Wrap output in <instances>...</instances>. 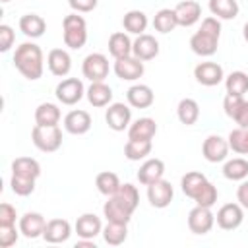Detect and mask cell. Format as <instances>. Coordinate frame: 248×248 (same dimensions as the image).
<instances>
[{"label": "cell", "instance_id": "39", "mask_svg": "<svg viewBox=\"0 0 248 248\" xmlns=\"http://www.w3.org/2000/svg\"><path fill=\"white\" fill-rule=\"evenodd\" d=\"M223 176L229 180H244L248 176V161L242 157L229 159L223 165Z\"/></svg>", "mask_w": 248, "mask_h": 248}, {"label": "cell", "instance_id": "8", "mask_svg": "<svg viewBox=\"0 0 248 248\" xmlns=\"http://www.w3.org/2000/svg\"><path fill=\"white\" fill-rule=\"evenodd\" d=\"M215 225V215L211 213V207L196 205L188 213V229L194 234H207Z\"/></svg>", "mask_w": 248, "mask_h": 248}, {"label": "cell", "instance_id": "30", "mask_svg": "<svg viewBox=\"0 0 248 248\" xmlns=\"http://www.w3.org/2000/svg\"><path fill=\"white\" fill-rule=\"evenodd\" d=\"M147 16L141 12V10H130L124 14L122 17V25L128 33L132 35H141L145 29H147Z\"/></svg>", "mask_w": 248, "mask_h": 248}, {"label": "cell", "instance_id": "34", "mask_svg": "<svg viewBox=\"0 0 248 248\" xmlns=\"http://www.w3.org/2000/svg\"><path fill=\"white\" fill-rule=\"evenodd\" d=\"M120 178H118V174L116 172H112V170H103V172H99L97 174V178H95V186H97V190L103 194V196H112V194H116L118 192V188H120Z\"/></svg>", "mask_w": 248, "mask_h": 248}, {"label": "cell", "instance_id": "25", "mask_svg": "<svg viewBox=\"0 0 248 248\" xmlns=\"http://www.w3.org/2000/svg\"><path fill=\"white\" fill-rule=\"evenodd\" d=\"M132 46H134V41L128 37V33L124 31H114L110 37H108V52L110 56L116 60V58H124V56H130L132 54Z\"/></svg>", "mask_w": 248, "mask_h": 248}, {"label": "cell", "instance_id": "15", "mask_svg": "<svg viewBox=\"0 0 248 248\" xmlns=\"http://www.w3.org/2000/svg\"><path fill=\"white\" fill-rule=\"evenodd\" d=\"M70 234H72L70 221H66V219H50V221H46L43 238L48 244H62V242H66L70 238Z\"/></svg>", "mask_w": 248, "mask_h": 248}, {"label": "cell", "instance_id": "23", "mask_svg": "<svg viewBox=\"0 0 248 248\" xmlns=\"http://www.w3.org/2000/svg\"><path fill=\"white\" fill-rule=\"evenodd\" d=\"M76 232L79 238H89L93 240L97 234L103 232V225H101V219L95 215V213H83L78 217L76 221Z\"/></svg>", "mask_w": 248, "mask_h": 248}, {"label": "cell", "instance_id": "27", "mask_svg": "<svg viewBox=\"0 0 248 248\" xmlns=\"http://www.w3.org/2000/svg\"><path fill=\"white\" fill-rule=\"evenodd\" d=\"M155 134H157V124L149 116L138 118L128 128V140H151Z\"/></svg>", "mask_w": 248, "mask_h": 248}, {"label": "cell", "instance_id": "36", "mask_svg": "<svg viewBox=\"0 0 248 248\" xmlns=\"http://www.w3.org/2000/svg\"><path fill=\"white\" fill-rule=\"evenodd\" d=\"M209 12L217 19H234L238 16L236 0H209Z\"/></svg>", "mask_w": 248, "mask_h": 248}, {"label": "cell", "instance_id": "18", "mask_svg": "<svg viewBox=\"0 0 248 248\" xmlns=\"http://www.w3.org/2000/svg\"><path fill=\"white\" fill-rule=\"evenodd\" d=\"M45 227H46V219L37 211H27L25 215L19 217V231L25 238L43 236Z\"/></svg>", "mask_w": 248, "mask_h": 248}, {"label": "cell", "instance_id": "19", "mask_svg": "<svg viewBox=\"0 0 248 248\" xmlns=\"http://www.w3.org/2000/svg\"><path fill=\"white\" fill-rule=\"evenodd\" d=\"M174 14H176V19H178V25L192 27L202 17V6L196 0H182L174 6Z\"/></svg>", "mask_w": 248, "mask_h": 248}, {"label": "cell", "instance_id": "46", "mask_svg": "<svg viewBox=\"0 0 248 248\" xmlns=\"http://www.w3.org/2000/svg\"><path fill=\"white\" fill-rule=\"evenodd\" d=\"M16 219H17V213H16V207L12 203H2L0 205V225L6 227V225H16Z\"/></svg>", "mask_w": 248, "mask_h": 248}, {"label": "cell", "instance_id": "42", "mask_svg": "<svg viewBox=\"0 0 248 248\" xmlns=\"http://www.w3.org/2000/svg\"><path fill=\"white\" fill-rule=\"evenodd\" d=\"M10 186H12V192L14 194H17V196H29L35 190V178L21 176V174H12Z\"/></svg>", "mask_w": 248, "mask_h": 248}, {"label": "cell", "instance_id": "14", "mask_svg": "<svg viewBox=\"0 0 248 248\" xmlns=\"http://www.w3.org/2000/svg\"><path fill=\"white\" fill-rule=\"evenodd\" d=\"M89 128H91V116L87 110L76 108L64 116V130L72 136H83L89 132Z\"/></svg>", "mask_w": 248, "mask_h": 248}, {"label": "cell", "instance_id": "45", "mask_svg": "<svg viewBox=\"0 0 248 248\" xmlns=\"http://www.w3.org/2000/svg\"><path fill=\"white\" fill-rule=\"evenodd\" d=\"M200 31L203 33H209L213 37H221V21L215 17V16H209V17H203L202 19V25H200Z\"/></svg>", "mask_w": 248, "mask_h": 248}, {"label": "cell", "instance_id": "16", "mask_svg": "<svg viewBox=\"0 0 248 248\" xmlns=\"http://www.w3.org/2000/svg\"><path fill=\"white\" fill-rule=\"evenodd\" d=\"M132 54H134L136 58H140L141 62H145V60H153V58L159 54V41H157L153 35L141 33V35H138L136 41H134Z\"/></svg>", "mask_w": 248, "mask_h": 248}, {"label": "cell", "instance_id": "29", "mask_svg": "<svg viewBox=\"0 0 248 248\" xmlns=\"http://www.w3.org/2000/svg\"><path fill=\"white\" fill-rule=\"evenodd\" d=\"M12 174H21L37 180L41 176V165L33 157H17L12 161Z\"/></svg>", "mask_w": 248, "mask_h": 248}, {"label": "cell", "instance_id": "35", "mask_svg": "<svg viewBox=\"0 0 248 248\" xmlns=\"http://www.w3.org/2000/svg\"><path fill=\"white\" fill-rule=\"evenodd\" d=\"M207 182V178H205V174L203 172H198V170H190V172H186L184 176H182V180H180V188H182V192H184V196H188V198H196V194L202 190V186Z\"/></svg>", "mask_w": 248, "mask_h": 248}, {"label": "cell", "instance_id": "44", "mask_svg": "<svg viewBox=\"0 0 248 248\" xmlns=\"http://www.w3.org/2000/svg\"><path fill=\"white\" fill-rule=\"evenodd\" d=\"M14 41H16L14 29H12L10 25L2 23V25H0V50H2V52H8V50L12 48V45H14Z\"/></svg>", "mask_w": 248, "mask_h": 248}, {"label": "cell", "instance_id": "7", "mask_svg": "<svg viewBox=\"0 0 248 248\" xmlns=\"http://www.w3.org/2000/svg\"><path fill=\"white\" fill-rule=\"evenodd\" d=\"M116 78H120L122 81H136L143 76L145 68H143V62L140 58H136L134 54L130 56H124V58H116L114 60V66H112Z\"/></svg>", "mask_w": 248, "mask_h": 248}, {"label": "cell", "instance_id": "22", "mask_svg": "<svg viewBox=\"0 0 248 248\" xmlns=\"http://www.w3.org/2000/svg\"><path fill=\"white\" fill-rule=\"evenodd\" d=\"M126 99H128V105L134 108H147L153 105L155 95H153V89L149 85L136 83L126 91Z\"/></svg>", "mask_w": 248, "mask_h": 248}, {"label": "cell", "instance_id": "41", "mask_svg": "<svg viewBox=\"0 0 248 248\" xmlns=\"http://www.w3.org/2000/svg\"><path fill=\"white\" fill-rule=\"evenodd\" d=\"M217 198H219V192H217V188H215V184H211L209 180L202 186V190L196 194V198H194V202H196V205H203V207H213L215 205V202H217Z\"/></svg>", "mask_w": 248, "mask_h": 248}, {"label": "cell", "instance_id": "12", "mask_svg": "<svg viewBox=\"0 0 248 248\" xmlns=\"http://www.w3.org/2000/svg\"><path fill=\"white\" fill-rule=\"evenodd\" d=\"M172 198H174V190H172L170 182H167L163 178L147 186V200L157 209H165L167 205H170Z\"/></svg>", "mask_w": 248, "mask_h": 248}, {"label": "cell", "instance_id": "5", "mask_svg": "<svg viewBox=\"0 0 248 248\" xmlns=\"http://www.w3.org/2000/svg\"><path fill=\"white\" fill-rule=\"evenodd\" d=\"M108 58L101 52H91L81 62V74L89 81H105L108 76Z\"/></svg>", "mask_w": 248, "mask_h": 248}, {"label": "cell", "instance_id": "17", "mask_svg": "<svg viewBox=\"0 0 248 248\" xmlns=\"http://www.w3.org/2000/svg\"><path fill=\"white\" fill-rule=\"evenodd\" d=\"M46 66H48V70H50L52 76L64 78L72 70V56L64 48H52L46 54Z\"/></svg>", "mask_w": 248, "mask_h": 248}, {"label": "cell", "instance_id": "13", "mask_svg": "<svg viewBox=\"0 0 248 248\" xmlns=\"http://www.w3.org/2000/svg\"><path fill=\"white\" fill-rule=\"evenodd\" d=\"M194 78L198 83H202L205 87H213L223 81L225 72L217 62H200L194 68Z\"/></svg>", "mask_w": 248, "mask_h": 248}, {"label": "cell", "instance_id": "43", "mask_svg": "<svg viewBox=\"0 0 248 248\" xmlns=\"http://www.w3.org/2000/svg\"><path fill=\"white\" fill-rule=\"evenodd\" d=\"M21 231L16 229V225H6L2 227L0 225V248H10L17 242V236H19Z\"/></svg>", "mask_w": 248, "mask_h": 248}, {"label": "cell", "instance_id": "31", "mask_svg": "<svg viewBox=\"0 0 248 248\" xmlns=\"http://www.w3.org/2000/svg\"><path fill=\"white\" fill-rule=\"evenodd\" d=\"M176 116H178V120H180L182 124L192 126V124H196L198 118H200V105H198L194 99L186 97V99H182V101L178 103V107H176Z\"/></svg>", "mask_w": 248, "mask_h": 248}, {"label": "cell", "instance_id": "37", "mask_svg": "<svg viewBox=\"0 0 248 248\" xmlns=\"http://www.w3.org/2000/svg\"><path fill=\"white\" fill-rule=\"evenodd\" d=\"M225 89L229 95H240L244 97V93H248V74L236 70V72H231L227 78H225Z\"/></svg>", "mask_w": 248, "mask_h": 248}, {"label": "cell", "instance_id": "6", "mask_svg": "<svg viewBox=\"0 0 248 248\" xmlns=\"http://www.w3.org/2000/svg\"><path fill=\"white\" fill-rule=\"evenodd\" d=\"M54 93H56V99L62 105L72 107V105H76V103H79L83 99L85 87H83V81L81 79H78V78H66V79H62L56 85Z\"/></svg>", "mask_w": 248, "mask_h": 248}, {"label": "cell", "instance_id": "4", "mask_svg": "<svg viewBox=\"0 0 248 248\" xmlns=\"http://www.w3.org/2000/svg\"><path fill=\"white\" fill-rule=\"evenodd\" d=\"M134 211L136 207L130 202H126L120 194L108 196V200L103 205V215L107 217V221H116V223H130Z\"/></svg>", "mask_w": 248, "mask_h": 248}, {"label": "cell", "instance_id": "32", "mask_svg": "<svg viewBox=\"0 0 248 248\" xmlns=\"http://www.w3.org/2000/svg\"><path fill=\"white\" fill-rule=\"evenodd\" d=\"M60 108L54 103H41L35 108V122L41 126H54L60 122Z\"/></svg>", "mask_w": 248, "mask_h": 248}, {"label": "cell", "instance_id": "24", "mask_svg": "<svg viewBox=\"0 0 248 248\" xmlns=\"http://www.w3.org/2000/svg\"><path fill=\"white\" fill-rule=\"evenodd\" d=\"M85 97H87V101L93 107L101 108V107L110 105V101H112V89L105 81H91V85L85 91Z\"/></svg>", "mask_w": 248, "mask_h": 248}, {"label": "cell", "instance_id": "50", "mask_svg": "<svg viewBox=\"0 0 248 248\" xmlns=\"http://www.w3.org/2000/svg\"><path fill=\"white\" fill-rule=\"evenodd\" d=\"M242 37H244V41L248 43V21H246L244 27H242Z\"/></svg>", "mask_w": 248, "mask_h": 248}, {"label": "cell", "instance_id": "49", "mask_svg": "<svg viewBox=\"0 0 248 248\" xmlns=\"http://www.w3.org/2000/svg\"><path fill=\"white\" fill-rule=\"evenodd\" d=\"M236 200L244 209H248V180H242L236 188Z\"/></svg>", "mask_w": 248, "mask_h": 248}, {"label": "cell", "instance_id": "9", "mask_svg": "<svg viewBox=\"0 0 248 248\" xmlns=\"http://www.w3.org/2000/svg\"><path fill=\"white\" fill-rule=\"evenodd\" d=\"M105 120L108 124L110 130L114 132H124L130 128L132 122V108L124 103H112L108 105L107 112H105Z\"/></svg>", "mask_w": 248, "mask_h": 248}, {"label": "cell", "instance_id": "21", "mask_svg": "<svg viewBox=\"0 0 248 248\" xmlns=\"http://www.w3.org/2000/svg\"><path fill=\"white\" fill-rule=\"evenodd\" d=\"M163 174H165V163H163L161 159L153 157V159H145V161L140 165L138 180H140V184L149 186V184H153V182L161 180V178H163Z\"/></svg>", "mask_w": 248, "mask_h": 248}, {"label": "cell", "instance_id": "2", "mask_svg": "<svg viewBox=\"0 0 248 248\" xmlns=\"http://www.w3.org/2000/svg\"><path fill=\"white\" fill-rule=\"evenodd\" d=\"M62 37H64V45L72 50H79L85 46L87 43V23L81 16L68 14L62 19Z\"/></svg>", "mask_w": 248, "mask_h": 248}, {"label": "cell", "instance_id": "38", "mask_svg": "<svg viewBox=\"0 0 248 248\" xmlns=\"http://www.w3.org/2000/svg\"><path fill=\"white\" fill-rule=\"evenodd\" d=\"M153 27L155 31L159 33H170L174 27H178V19H176V14H174V8H163L155 14L153 17Z\"/></svg>", "mask_w": 248, "mask_h": 248}, {"label": "cell", "instance_id": "10", "mask_svg": "<svg viewBox=\"0 0 248 248\" xmlns=\"http://www.w3.org/2000/svg\"><path fill=\"white\" fill-rule=\"evenodd\" d=\"M215 221L223 231H234L244 221V207L240 203H225L219 207Z\"/></svg>", "mask_w": 248, "mask_h": 248}, {"label": "cell", "instance_id": "26", "mask_svg": "<svg viewBox=\"0 0 248 248\" xmlns=\"http://www.w3.org/2000/svg\"><path fill=\"white\" fill-rule=\"evenodd\" d=\"M19 31L29 39H39L46 31V21L37 14H25L19 17Z\"/></svg>", "mask_w": 248, "mask_h": 248}, {"label": "cell", "instance_id": "47", "mask_svg": "<svg viewBox=\"0 0 248 248\" xmlns=\"http://www.w3.org/2000/svg\"><path fill=\"white\" fill-rule=\"evenodd\" d=\"M231 118L238 124V128H248V101L246 99H242V103L238 105V108L234 110Z\"/></svg>", "mask_w": 248, "mask_h": 248}, {"label": "cell", "instance_id": "3", "mask_svg": "<svg viewBox=\"0 0 248 248\" xmlns=\"http://www.w3.org/2000/svg\"><path fill=\"white\" fill-rule=\"evenodd\" d=\"M31 140L39 151L52 153V151L60 149V145H62V130L58 128V124H54V126L35 124L31 130Z\"/></svg>", "mask_w": 248, "mask_h": 248}, {"label": "cell", "instance_id": "1", "mask_svg": "<svg viewBox=\"0 0 248 248\" xmlns=\"http://www.w3.org/2000/svg\"><path fill=\"white\" fill-rule=\"evenodd\" d=\"M14 66L25 79H39L45 72V56L39 45L35 43H21L14 52Z\"/></svg>", "mask_w": 248, "mask_h": 248}, {"label": "cell", "instance_id": "40", "mask_svg": "<svg viewBox=\"0 0 248 248\" xmlns=\"http://www.w3.org/2000/svg\"><path fill=\"white\" fill-rule=\"evenodd\" d=\"M227 141H229V147L234 153L248 155V128H234V130H231Z\"/></svg>", "mask_w": 248, "mask_h": 248}, {"label": "cell", "instance_id": "20", "mask_svg": "<svg viewBox=\"0 0 248 248\" xmlns=\"http://www.w3.org/2000/svg\"><path fill=\"white\" fill-rule=\"evenodd\" d=\"M217 46H219V39L200 29L190 37V48L198 56H211L217 52Z\"/></svg>", "mask_w": 248, "mask_h": 248}, {"label": "cell", "instance_id": "28", "mask_svg": "<svg viewBox=\"0 0 248 248\" xmlns=\"http://www.w3.org/2000/svg\"><path fill=\"white\" fill-rule=\"evenodd\" d=\"M103 238L108 246H120L126 238H128V223H116V221H108L103 227Z\"/></svg>", "mask_w": 248, "mask_h": 248}, {"label": "cell", "instance_id": "48", "mask_svg": "<svg viewBox=\"0 0 248 248\" xmlns=\"http://www.w3.org/2000/svg\"><path fill=\"white\" fill-rule=\"evenodd\" d=\"M97 2L99 0H68L70 8L76 12V14H87V12H93L97 8Z\"/></svg>", "mask_w": 248, "mask_h": 248}, {"label": "cell", "instance_id": "51", "mask_svg": "<svg viewBox=\"0 0 248 248\" xmlns=\"http://www.w3.org/2000/svg\"><path fill=\"white\" fill-rule=\"evenodd\" d=\"M2 2H10V0H2Z\"/></svg>", "mask_w": 248, "mask_h": 248}, {"label": "cell", "instance_id": "11", "mask_svg": "<svg viewBox=\"0 0 248 248\" xmlns=\"http://www.w3.org/2000/svg\"><path fill=\"white\" fill-rule=\"evenodd\" d=\"M229 141L217 134H211L203 140V145H202V155L205 161L209 163H221L227 159L229 155Z\"/></svg>", "mask_w": 248, "mask_h": 248}, {"label": "cell", "instance_id": "33", "mask_svg": "<svg viewBox=\"0 0 248 248\" xmlns=\"http://www.w3.org/2000/svg\"><path fill=\"white\" fill-rule=\"evenodd\" d=\"M151 140H128L124 145V155L128 161H141L151 153Z\"/></svg>", "mask_w": 248, "mask_h": 248}]
</instances>
